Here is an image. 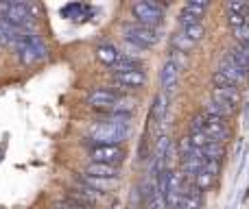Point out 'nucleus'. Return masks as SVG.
I'll list each match as a JSON object with an SVG mask.
<instances>
[{
	"label": "nucleus",
	"mask_w": 249,
	"mask_h": 209,
	"mask_svg": "<svg viewBox=\"0 0 249 209\" xmlns=\"http://www.w3.org/2000/svg\"><path fill=\"white\" fill-rule=\"evenodd\" d=\"M201 207H203V194L190 181H186L184 192L179 196H175V201L171 203L168 209H201Z\"/></svg>",
	"instance_id": "12"
},
{
	"label": "nucleus",
	"mask_w": 249,
	"mask_h": 209,
	"mask_svg": "<svg viewBox=\"0 0 249 209\" xmlns=\"http://www.w3.org/2000/svg\"><path fill=\"white\" fill-rule=\"evenodd\" d=\"M88 157L92 163H105V166H116L127 159V148L123 144H90Z\"/></svg>",
	"instance_id": "8"
},
{
	"label": "nucleus",
	"mask_w": 249,
	"mask_h": 209,
	"mask_svg": "<svg viewBox=\"0 0 249 209\" xmlns=\"http://www.w3.org/2000/svg\"><path fill=\"white\" fill-rule=\"evenodd\" d=\"M146 72L144 70H129V72H114L112 74V83L116 85V90H142L146 85Z\"/></svg>",
	"instance_id": "10"
},
{
	"label": "nucleus",
	"mask_w": 249,
	"mask_h": 209,
	"mask_svg": "<svg viewBox=\"0 0 249 209\" xmlns=\"http://www.w3.org/2000/svg\"><path fill=\"white\" fill-rule=\"evenodd\" d=\"M88 11L86 4H68V7H64V16H70V20H79V17H86L83 13Z\"/></svg>",
	"instance_id": "26"
},
{
	"label": "nucleus",
	"mask_w": 249,
	"mask_h": 209,
	"mask_svg": "<svg viewBox=\"0 0 249 209\" xmlns=\"http://www.w3.org/2000/svg\"><path fill=\"white\" fill-rule=\"evenodd\" d=\"M225 11H228V13H241V16H247V13H249V2H236V0H232V2L225 4Z\"/></svg>",
	"instance_id": "28"
},
{
	"label": "nucleus",
	"mask_w": 249,
	"mask_h": 209,
	"mask_svg": "<svg viewBox=\"0 0 249 209\" xmlns=\"http://www.w3.org/2000/svg\"><path fill=\"white\" fill-rule=\"evenodd\" d=\"M53 209H90L86 205H81V203H77L74 198L66 196V198H59V201L53 203Z\"/></svg>",
	"instance_id": "25"
},
{
	"label": "nucleus",
	"mask_w": 249,
	"mask_h": 209,
	"mask_svg": "<svg viewBox=\"0 0 249 209\" xmlns=\"http://www.w3.org/2000/svg\"><path fill=\"white\" fill-rule=\"evenodd\" d=\"M201 113H203V111H201ZM203 118H206L203 131H206L208 140H210V142H219V144H225V142L230 140V133H232L228 120L214 118V115H206V113H203Z\"/></svg>",
	"instance_id": "11"
},
{
	"label": "nucleus",
	"mask_w": 249,
	"mask_h": 209,
	"mask_svg": "<svg viewBox=\"0 0 249 209\" xmlns=\"http://www.w3.org/2000/svg\"><path fill=\"white\" fill-rule=\"evenodd\" d=\"M123 39L138 46L140 50H149V48H155L160 44L162 29L144 26V24H138V22H127V24H123Z\"/></svg>",
	"instance_id": "3"
},
{
	"label": "nucleus",
	"mask_w": 249,
	"mask_h": 209,
	"mask_svg": "<svg viewBox=\"0 0 249 209\" xmlns=\"http://www.w3.org/2000/svg\"><path fill=\"white\" fill-rule=\"evenodd\" d=\"M203 157H206V161L210 163H216V166H221L225 159V144H219V142H210V144L206 146V148L201 150Z\"/></svg>",
	"instance_id": "19"
},
{
	"label": "nucleus",
	"mask_w": 249,
	"mask_h": 209,
	"mask_svg": "<svg viewBox=\"0 0 249 209\" xmlns=\"http://www.w3.org/2000/svg\"><path fill=\"white\" fill-rule=\"evenodd\" d=\"M203 113H206V115H214V118L228 120L230 115H234L236 111H234L232 107H228V105L219 103V100H214V98H208L206 105H203Z\"/></svg>",
	"instance_id": "18"
},
{
	"label": "nucleus",
	"mask_w": 249,
	"mask_h": 209,
	"mask_svg": "<svg viewBox=\"0 0 249 209\" xmlns=\"http://www.w3.org/2000/svg\"><path fill=\"white\" fill-rule=\"evenodd\" d=\"M0 17L7 22L9 26L18 31V33H33L35 16L31 11V4L26 2H2L0 4Z\"/></svg>",
	"instance_id": "2"
},
{
	"label": "nucleus",
	"mask_w": 249,
	"mask_h": 209,
	"mask_svg": "<svg viewBox=\"0 0 249 209\" xmlns=\"http://www.w3.org/2000/svg\"><path fill=\"white\" fill-rule=\"evenodd\" d=\"M210 83H212V90H223V87H236L232 81H230L228 77H225L223 72H221V70H216V72H212Z\"/></svg>",
	"instance_id": "24"
},
{
	"label": "nucleus",
	"mask_w": 249,
	"mask_h": 209,
	"mask_svg": "<svg viewBox=\"0 0 249 209\" xmlns=\"http://www.w3.org/2000/svg\"><path fill=\"white\" fill-rule=\"evenodd\" d=\"M131 135L127 118H103L90 127V144H123Z\"/></svg>",
	"instance_id": "1"
},
{
	"label": "nucleus",
	"mask_w": 249,
	"mask_h": 209,
	"mask_svg": "<svg viewBox=\"0 0 249 209\" xmlns=\"http://www.w3.org/2000/svg\"><path fill=\"white\" fill-rule=\"evenodd\" d=\"M83 175L92 177V179H101V181H116L121 179V168L116 166H105V163H88L83 168Z\"/></svg>",
	"instance_id": "14"
},
{
	"label": "nucleus",
	"mask_w": 249,
	"mask_h": 209,
	"mask_svg": "<svg viewBox=\"0 0 249 209\" xmlns=\"http://www.w3.org/2000/svg\"><path fill=\"white\" fill-rule=\"evenodd\" d=\"M212 98L219 103L232 107L234 111H238V107L243 103V94L238 87H223V90H212Z\"/></svg>",
	"instance_id": "17"
},
{
	"label": "nucleus",
	"mask_w": 249,
	"mask_h": 209,
	"mask_svg": "<svg viewBox=\"0 0 249 209\" xmlns=\"http://www.w3.org/2000/svg\"><path fill=\"white\" fill-rule=\"evenodd\" d=\"M164 9H166V4L153 2V0H136L131 4V16L138 24L160 29L164 22Z\"/></svg>",
	"instance_id": "7"
},
{
	"label": "nucleus",
	"mask_w": 249,
	"mask_h": 209,
	"mask_svg": "<svg viewBox=\"0 0 249 209\" xmlns=\"http://www.w3.org/2000/svg\"><path fill=\"white\" fill-rule=\"evenodd\" d=\"M179 64H177L173 57H168L164 61L162 70H160V85H162V96H173L177 92V85H179Z\"/></svg>",
	"instance_id": "9"
},
{
	"label": "nucleus",
	"mask_w": 249,
	"mask_h": 209,
	"mask_svg": "<svg viewBox=\"0 0 249 209\" xmlns=\"http://www.w3.org/2000/svg\"><path fill=\"white\" fill-rule=\"evenodd\" d=\"M16 52H18V59L26 65H33L37 61H44L48 57V48L44 44V39L35 33H20L16 42Z\"/></svg>",
	"instance_id": "4"
},
{
	"label": "nucleus",
	"mask_w": 249,
	"mask_h": 209,
	"mask_svg": "<svg viewBox=\"0 0 249 209\" xmlns=\"http://www.w3.org/2000/svg\"><path fill=\"white\" fill-rule=\"evenodd\" d=\"M219 70L230 79V81L234 83V85L238 87V90H241V87L249 81V72H245V70H243L241 65H238L236 61L232 59V57H230V52H225V55L221 57V61H219Z\"/></svg>",
	"instance_id": "13"
},
{
	"label": "nucleus",
	"mask_w": 249,
	"mask_h": 209,
	"mask_svg": "<svg viewBox=\"0 0 249 209\" xmlns=\"http://www.w3.org/2000/svg\"><path fill=\"white\" fill-rule=\"evenodd\" d=\"M203 166H206L203 153L190 144L188 137H181V142H179V172L184 175V179L195 181V177L203 170Z\"/></svg>",
	"instance_id": "5"
},
{
	"label": "nucleus",
	"mask_w": 249,
	"mask_h": 209,
	"mask_svg": "<svg viewBox=\"0 0 249 209\" xmlns=\"http://www.w3.org/2000/svg\"><path fill=\"white\" fill-rule=\"evenodd\" d=\"M184 37H188L193 44H199L203 37H206V26L201 24V22H197V24H188V26H184V29L179 31Z\"/></svg>",
	"instance_id": "22"
},
{
	"label": "nucleus",
	"mask_w": 249,
	"mask_h": 209,
	"mask_svg": "<svg viewBox=\"0 0 249 209\" xmlns=\"http://www.w3.org/2000/svg\"><path fill=\"white\" fill-rule=\"evenodd\" d=\"M94 57H96V61L99 64H103L105 68H109V70H114L118 65V61H121V57H123V52L118 50L114 44H109V42H105V44H99V46L94 48Z\"/></svg>",
	"instance_id": "16"
},
{
	"label": "nucleus",
	"mask_w": 249,
	"mask_h": 209,
	"mask_svg": "<svg viewBox=\"0 0 249 209\" xmlns=\"http://www.w3.org/2000/svg\"><path fill=\"white\" fill-rule=\"evenodd\" d=\"M171 46L177 48V52H190L195 48V44L188 37H184L181 33H175V35H171Z\"/></svg>",
	"instance_id": "23"
},
{
	"label": "nucleus",
	"mask_w": 249,
	"mask_h": 209,
	"mask_svg": "<svg viewBox=\"0 0 249 209\" xmlns=\"http://www.w3.org/2000/svg\"><path fill=\"white\" fill-rule=\"evenodd\" d=\"M219 172H221V166H216V163H210L206 161V166H203V170L199 172L197 177H195V181H190V183L195 185V188L199 190V192H206V190H210L212 185L216 183V179H219Z\"/></svg>",
	"instance_id": "15"
},
{
	"label": "nucleus",
	"mask_w": 249,
	"mask_h": 209,
	"mask_svg": "<svg viewBox=\"0 0 249 209\" xmlns=\"http://www.w3.org/2000/svg\"><path fill=\"white\" fill-rule=\"evenodd\" d=\"M208 7H210V4H208L206 0H188V2H186L184 7H181V11H184V13H188V16H193L195 20H199V22H201V17L206 16Z\"/></svg>",
	"instance_id": "21"
},
{
	"label": "nucleus",
	"mask_w": 249,
	"mask_h": 209,
	"mask_svg": "<svg viewBox=\"0 0 249 209\" xmlns=\"http://www.w3.org/2000/svg\"><path fill=\"white\" fill-rule=\"evenodd\" d=\"M124 100L121 90H114V87H94L90 94L86 96V105L90 109H94L96 113H107V111L116 109Z\"/></svg>",
	"instance_id": "6"
},
{
	"label": "nucleus",
	"mask_w": 249,
	"mask_h": 209,
	"mask_svg": "<svg viewBox=\"0 0 249 209\" xmlns=\"http://www.w3.org/2000/svg\"><path fill=\"white\" fill-rule=\"evenodd\" d=\"M225 22H228L230 29H238V26L247 24V16H241V13H225Z\"/></svg>",
	"instance_id": "27"
},
{
	"label": "nucleus",
	"mask_w": 249,
	"mask_h": 209,
	"mask_svg": "<svg viewBox=\"0 0 249 209\" xmlns=\"http://www.w3.org/2000/svg\"><path fill=\"white\" fill-rule=\"evenodd\" d=\"M18 37H20V33H18L13 26H9L7 22L0 17V46L4 48H13L18 42Z\"/></svg>",
	"instance_id": "20"
}]
</instances>
